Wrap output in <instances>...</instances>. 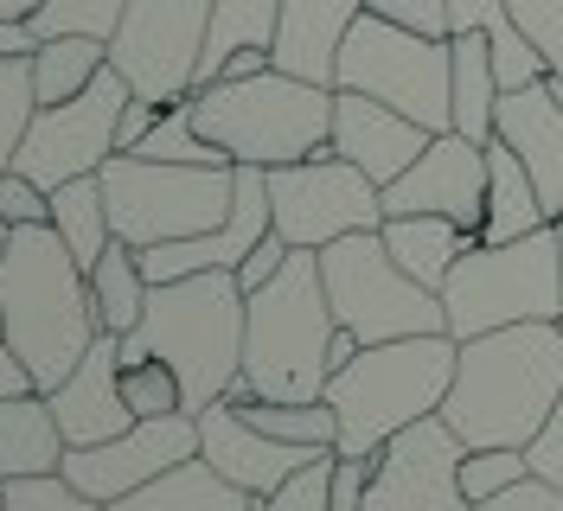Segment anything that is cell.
Returning a JSON list of instances; mask_svg holds the SVG:
<instances>
[{
	"mask_svg": "<svg viewBox=\"0 0 563 511\" xmlns=\"http://www.w3.org/2000/svg\"><path fill=\"white\" fill-rule=\"evenodd\" d=\"M563 397V320L461 340L442 422L461 447H531Z\"/></svg>",
	"mask_w": 563,
	"mask_h": 511,
	"instance_id": "6da1fadb",
	"label": "cell"
},
{
	"mask_svg": "<svg viewBox=\"0 0 563 511\" xmlns=\"http://www.w3.org/2000/svg\"><path fill=\"white\" fill-rule=\"evenodd\" d=\"M97 333L103 320L90 301V269L52 224H20L0 256V340L20 352L38 390H58Z\"/></svg>",
	"mask_w": 563,
	"mask_h": 511,
	"instance_id": "7a4b0ae2",
	"label": "cell"
},
{
	"mask_svg": "<svg viewBox=\"0 0 563 511\" xmlns=\"http://www.w3.org/2000/svg\"><path fill=\"white\" fill-rule=\"evenodd\" d=\"M244 320L250 295L238 288L231 269L154 281L147 307H141V326L122 340V358H167L186 377V397L199 415L244 377Z\"/></svg>",
	"mask_w": 563,
	"mask_h": 511,
	"instance_id": "3957f363",
	"label": "cell"
},
{
	"mask_svg": "<svg viewBox=\"0 0 563 511\" xmlns=\"http://www.w3.org/2000/svg\"><path fill=\"white\" fill-rule=\"evenodd\" d=\"M455 358H461L455 333L358 345V358H346L320 390L340 415V442L333 447L340 454H378L404 429H417L422 415H442L449 384H455Z\"/></svg>",
	"mask_w": 563,
	"mask_h": 511,
	"instance_id": "277c9868",
	"label": "cell"
},
{
	"mask_svg": "<svg viewBox=\"0 0 563 511\" xmlns=\"http://www.w3.org/2000/svg\"><path fill=\"white\" fill-rule=\"evenodd\" d=\"M333 84L269 65L256 77H218L192 90V122L231 167H288L333 147Z\"/></svg>",
	"mask_w": 563,
	"mask_h": 511,
	"instance_id": "5b68a950",
	"label": "cell"
},
{
	"mask_svg": "<svg viewBox=\"0 0 563 511\" xmlns=\"http://www.w3.org/2000/svg\"><path fill=\"white\" fill-rule=\"evenodd\" d=\"M333 301L320 281V256L295 249L282 263L276 281H263L250 295V320H244V377L256 397L276 403H314L333 377Z\"/></svg>",
	"mask_w": 563,
	"mask_h": 511,
	"instance_id": "8992f818",
	"label": "cell"
},
{
	"mask_svg": "<svg viewBox=\"0 0 563 511\" xmlns=\"http://www.w3.org/2000/svg\"><path fill=\"white\" fill-rule=\"evenodd\" d=\"M442 313L455 340H481L526 320H563V256L558 231H531L512 243H474L442 281Z\"/></svg>",
	"mask_w": 563,
	"mask_h": 511,
	"instance_id": "52a82bcc",
	"label": "cell"
},
{
	"mask_svg": "<svg viewBox=\"0 0 563 511\" xmlns=\"http://www.w3.org/2000/svg\"><path fill=\"white\" fill-rule=\"evenodd\" d=\"M97 179L109 199V231L135 249L206 237L231 218L238 199V167H174V160L109 154Z\"/></svg>",
	"mask_w": 563,
	"mask_h": 511,
	"instance_id": "ba28073f",
	"label": "cell"
},
{
	"mask_svg": "<svg viewBox=\"0 0 563 511\" xmlns=\"http://www.w3.org/2000/svg\"><path fill=\"white\" fill-rule=\"evenodd\" d=\"M333 90H358L390 109H404L429 135L455 129V38H429L410 26H390L378 13L352 20L346 45H340V70Z\"/></svg>",
	"mask_w": 563,
	"mask_h": 511,
	"instance_id": "9c48e42d",
	"label": "cell"
},
{
	"mask_svg": "<svg viewBox=\"0 0 563 511\" xmlns=\"http://www.w3.org/2000/svg\"><path fill=\"white\" fill-rule=\"evenodd\" d=\"M314 256H320V281H327L333 320H340L346 333H358L365 345L417 340V333H449L442 295L422 288L417 275L397 269V256L385 249V231H352V237L327 243Z\"/></svg>",
	"mask_w": 563,
	"mask_h": 511,
	"instance_id": "30bf717a",
	"label": "cell"
},
{
	"mask_svg": "<svg viewBox=\"0 0 563 511\" xmlns=\"http://www.w3.org/2000/svg\"><path fill=\"white\" fill-rule=\"evenodd\" d=\"M269 173V211H276V237L288 249H327V243L352 237V231H378L385 224V186L340 160L333 147L288 160Z\"/></svg>",
	"mask_w": 563,
	"mask_h": 511,
	"instance_id": "8fae6325",
	"label": "cell"
},
{
	"mask_svg": "<svg viewBox=\"0 0 563 511\" xmlns=\"http://www.w3.org/2000/svg\"><path fill=\"white\" fill-rule=\"evenodd\" d=\"M211 33V0H129L109 38V65L147 102H179L199 90V58Z\"/></svg>",
	"mask_w": 563,
	"mask_h": 511,
	"instance_id": "7c38bea8",
	"label": "cell"
},
{
	"mask_svg": "<svg viewBox=\"0 0 563 511\" xmlns=\"http://www.w3.org/2000/svg\"><path fill=\"white\" fill-rule=\"evenodd\" d=\"M129 77L115 65H103V77L70 102H38L33 129L13 154V173L38 179L45 192H58L65 179H84V173H103V160L115 154V122L129 109Z\"/></svg>",
	"mask_w": 563,
	"mask_h": 511,
	"instance_id": "4fadbf2b",
	"label": "cell"
},
{
	"mask_svg": "<svg viewBox=\"0 0 563 511\" xmlns=\"http://www.w3.org/2000/svg\"><path fill=\"white\" fill-rule=\"evenodd\" d=\"M461 454L455 429L442 415H422L397 442L378 447V467L365 486V511H467L461 492Z\"/></svg>",
	"mask_w": 563,
	"mask_h": 511,
	"instance_id": "5bb4252c",
	"label": "cell"
},
{
	"mask_svg": "<svg viewBox=\"0 0 563 511\" xmlns=\"http://www.w3.org/2000/svg\"><path fill=\"white\" fill-rule=\"evenodd\" d=\"M179 460H199V415H154V422H135L97 447H65V474L97 506L141 492L147 479L174 474Z\"/></svg>",
	"mask_w": 563,
	"mask_h": 511,
	"instance_id": "9a60e30c",
	"label": "cell"
},
{
	"mask_svg": "<svg viewBox=\"0 0 563 511\" xmlns=\"http://www.w3.org/2000/svg\"><path fill=\"white\" fill-rule=\"evenodd\" d=\"M404 211L455 218L461 231L481 243V224H487V141H467L455 129H442L417 154V167L397 173L385 186V218H404Z\"/></svg>",
	"mask_w": 563,
	"mask_h": 511,
	"instance_id": "2e32d148",
	"label": "cell"
},
{
	"mask_svg": "<svg viewBox=\"0 0 563 511\" xmlns=\"http://www.w3.org/2000/svg\"><path fill=\"white\" fill-rule=\"evenodd\" d=\"M314 454L327 447H295V442H276V435H263V429H250L244 409L238 403H218L199 409V460H211L218 474L231 479V486H244L250 499H269L282 479H295Z\"/></svg>",
	"mask_w": 563,
	"mask_h": 511,
	"instance_id": "e0dca14e",
	"label": "cell"
},
{
	"mask_svg": "<svg viewBox=\"0 0 563 511\" xmlns=\"http://www.w3.org/2000/svg\"><path fill=\"white\" fill-rule=\"evenodd\" d=\"M429 141L435 135L422 122H410L404 109H390V102L358 97V90H340L333 97V154L352 160V167L365 173V179H378V186H390L397 173L417 167V154Z\"/></svg>",
	"mask_w": 563,
	"mask_h": 511,
	"instance_id": "ac0fdd59",
	"label": "cell"
},
{
	"mask_svg": "<svg viewBox=\"0 0 563 511\" xmlns=\"http://www.w3.org/2000/svg\"><path fill=\"white\" fill-rule=\"evenodd\" d=\"M45 397H52V415L65 429V447H97L109 435H122V429H135V409L122 403V340L97 333L84 365Z\"/></svg>",
	"mask_w": 563,
	"mask_h": 511,
	"instance_id": "d6986e66",
	"label": "cell"
},
{
	"mask_svg": "<svg viewBox=\"0 0 563 511\" xmlns=\"http://www.w3.org/2000/svg\"><path fill=\"white\" fill-rule=\"evenodd\" d=\"M493 141H506L526 160V173L544 192V211L563 218V102L551 97V84L506 90L499 115H493Z\"/></svg>",
	"mask_w": 563,
	"mask_h": 511,
	"instance_id": "ffe728a7",
	"label": "cell"
},
{
	"mask_svg": "<svg viewBox=\"0 0 563 511\" xmlns=\"http://www.w3.org/2000/svg\"><path fill=\"white\" fill-rule=\"evenodd\" d=\"M358 13H365V0H282L276 45H269L276 70L308 77V84H333V70H340V45H346V33H352Z\"/></svg>",
	"mask_w": 563,
	"mask_h": 511,
	"instance_id": "44dd1931",
	"label": "cell"
},
{
	"mask_svg": "<svg viewBox=\"0 0 563 511\" xmlns=\"http://www.w3.org/2000/svg\"><path fill=\"white\" fill-rule=\"evenodd\" d=\"M58 467H65V429L52 415V397L45 390L0 397V479L58 474Z\"/></svg>",
	"mask_w": 563,
	"mask_h": 511,
	"instance_id": "7402d4cb",
	"label": "cell"
},
{
	"mask_svg": "<svg viewBox=\"0 0 563 511\" xmlns=\"http://www.w3.org/2000/svg\"><path fill=\"white\" fill-rule=\"evenodd\" d=\"M385 249L397 256V269L417 275L422 288L442 295V281L455 275V263L474 249V237L461 231L455 218H435V211H404V218H385Z\"/></svg>",
	"mask_w": 563,
	"mask_h": 511,
	"instance_id": "603a6c76",
	"label": "cell"
},
{
	"mask_svg": "<svg viewBox=\"0 0 563 511\" xmlns=\"http://www.w3.org/2000/svg\"><path fill=\"white\" fill-rule=\"evenodd\" d=\"M551 211H544V192L526 173V160L506 147V141H487V224H481V243H512L544 231Z\"/></svg>",
	"mask_w": 563,
	"mask_h": 511,
	"instance_id": "cb8c5ba5",
	"label": "cell"
},
{
	"mask_svg": "<svg viewBox=\"0 0 563 511\" xmlns=\"http://www.w3.org/2000/svg\"><path fill=\"white\" fill-rule=\"evenodd\" d=\"M103 511H256V499L244 486H231L211 460H179L174 474L147 479L141 492H129Z\"/></svg>",
	"mask_w": 563,
	"mask_h": 511,
	"instance_id": "d4e9b609",
	"label": "cell"
},
{
	"mask_svg": "<svg viewBox=\"0 0 563 511\" xmlns=\"http://www.w3.org/2000/svg\"><path fill=\"white\" fill-rule=\"evenodd\" d=\"M147 275H141V249L135 243H109L103 256L90 263V301H97V320H103V333L115 340H129L141 326V307H147Z\"/></svg>",
	"mask_w": 563,
	"mask_h": 511,
	"instance_id": "484cf974",
	"label": "cell"
},
{
	"mask_svg": "<svg viewBox=\"0 0 563 511\" xmlns=\"http://www.w3.org/2000/svg\"><path fill=\"white\" fill-rule=\"evenodd\" d=\"M499 70H493L487 33H455V135L493 141V115H499Z\"/></svg>",
	"mask_w": 563,
	"mask_h": 511,
	"instance_id": "4316f807",
	"label": "cell"
},
{
	"mask_svg": "<svg viewBox=\"0 0 563 511\" xmlns=\"http://www.w3.org/2000/svg\"><path fill=\"white\" fill-rule=\"evenodd\" d=\"M109 65V38H84V33H65V38H38L33 52V90L38 102H70L84 97Z\"/></svg>",
	"mask_w": 563,
	"mask_h": 511,
	"instance_id": "83f0119b",
	"label": "cell"
},
{
	"mask_svg": "<svg viewBox=\"0 0 563 511\" xmlns=\"http://www.w3.org/2000/svg\"><path fill=\"white\" fill-rule=\"evenodd\" d=\"M276 20L282 0H211V33H206V58H199V90L218 84V70L231 52L244 45H276Z\"/></svg>",
	"mask_w": 563,
	"mask_h": 511,
	"instance_id": "f1b7e54d",
	"label": "cell"
},
{
	"mask_svg": "<svg viewBox=\"0 0 563 511\" xmlns=\"http://www.w3.org/2000/svg\"><path fill=\"white\" fill-rule=\"evenodd\" d=\"M52 231L70 243V256H77L84 269L115 243V231H109V199H103V179H97V173L65 179V186L52 192Z\"/></svg>",
	"mask_w": 563,
	"mask_h": 511,
	"instance_id": "f546056e",
	"label": "cell"
},
{
	"mask_svg": "<svg viewBox=\"0 0 563 511\" xmlns=\"http://www.w3.org/2000/svg\"><path fill=\"white\" fill-rule=\"evenodd\" d=\"M244 422L250 429H263V435H276V442H295V447H333L340 442V415H333V403L327 397H314V403H276V397H250Z\"/></svg>",
	"mask_w": 563,
	"mask_h": 511,
	"instance_id": "4dcf8cb0",
	"label": "cell"
},
{
	"mask_svg": "<svg viewBox=\"0 0 563 511\" xmlns=\"http://www.w3.org/2000/svg\"><path fill=\"white\" fill-rule=\"evenodd\" d=\"M122 403L135 409V422H154V415H192L186 377H179L167 358H122Z\"/></svg>",
	"mask_w": 563,
	"mask_h": 511,
	"instance_id": "1f68e13d",
	"label": "cell"
},
{
	"mask_svg": "<svg viewBox=\"0 0 563 511\" xmlns=\"http://www.w3.org/2000/svg\"><path fill=\"white\" fill-rule=\"evenodd\" d=\"M38 115L33 90V58H0V173H13V154Z\"/></svg>",
	"mask_w": 563,
	"mask_h": 511,
	"instance_id": "d6a6232c",
	"label": "cell"
},
{
	"mask_svg": "<svg viewBox=\"0 0 563 511\" xmlns=\"http://www.w3.org/2000/svg\"><path fill=\"white\" fill-rule=\"evenodd\" d=\"M519 479H531L526 447H467L461 454V492H467V506H487L499 492H512Z\"/></svg>",
	"mask_w": 563,
	"mask_h": 511,
	"instance_id": "836d02e7",
	"label": "cell"
},
{
	"mask_svg": "<svg viewBox=\"0 0 563 511\" xmlns=\"http://www.w3.org/2000/svg\"><path fill=\"white\" fill-rule=\"evenodd\" d=\"M122 7H129V0H38L33 33L38 38H65V33L115 38V26H122Z\"/></svg>",
	"mask_w": 563,
	"mask_h": 511,
	"instance_id": "e575fe53",
	"label": "cell"
},
{
	"mask_svg": "<svg viewBox=\"0 0 563 511\" xmlns=\"http://www.w3.org/2000/svg\"><path fill=\"white\" fill-rule=\"evenodd\" d=\"M0 499L7 511H103L77 479L58 467V474H26V479H0Z\"/></svg>",
	"mask_w": 563,
	"mask_h": 511,
	"instance_id": "d590c367",
	"label": "cell"
},
{
	"mask_svg": "<svg viewBox=\"0 0 563 511\" xmlns=\"http://www.w3.org/2000/svg\"><path fill=\"white\" fill-rule=\"evenodd\" d=\"M333 460H340V447L314 454L295 479H282L269 499H256V511H333Z\"/></svg>",
	"mask_w": 563,
	"mask_h": 511,
	"instance_id": "8d00e7d4",
	"label": "cell"
},
{
	"mask_svg": "<svg viewBox=\"0 0 563 511\" xmlns=\"http://www.w3.org/2000/svg\"><path fill=\"white\" fill-rule=\"evenodd\" d=\"M487 45H493V70H499V84H506V90H526V84H544V77H551L544 52H538L512 20H506L499 33H487Z\"/></svg>",
	"mask_w": 563,
	"mask_h": 511,
	"instance_id": "74e56055",
	"label": "cell"
},
{
	"mask_svg": "<svg viewBox=\"0 0 563 511\" xmlns=\"http://www.w3.org/2000/svg\"><path fill=\"white\" fill-rule=\"evenodd\" d=\"M512 26L544 52V65L563 70V0H506Z\"/></svg>",
	"mask_w": 563,
	"mask_h": 511,
	"instance_id": "f35d334b",
	"label": "cell"
},
{
	"mask_svg": "<svg viewBox=\"0 0 563 511\" xmlns=\"http://www.w3.org/2000/svg\"><path fill=\"white\" fill-rule=\"evenodd\" d=\"M0 211H7V224L20 231V224H52V192L26 179V173H0Z\"/></svg>",
	"mask_w": 563,
	"mask_h": 511,
	"instance_id": "ab89813d",
	"label": "cell"
},
{
	"mask_svg": "<svg viewBox=\"0 0 563 511\" xmlns=\"http://www.w3.org/2000/svg\"><path fill=\"white\" fill-rule=\"evenodd\" d=\"M365 13H378L390 26H410V33L449 38V0H365Z\"/></svg>",
	"mask_w": 563,
	"mask_h": 511,
	"instance_id": "60d3db41",
	"label": "cell"
},
{
	"mask_svg": "<svg viewBox=\"0 0 563 511\" xmlns=\"http://www.w3.org/2000/svg\"><path fill=\"white\" fill-rule=\"evenodd\" d=\"M372 467H378V454H340L333 460V511H365Z\"/></svg>",
	"mask_w": 563,
	"mask_h": 511,
	"instance_id": "b9f144b4",
	"label": "cell"
},
{
	"mask_svg": "<svg viewBox=\"0 0 563 511\" xmlns=\"http://www.w3.org/2000/svg\"><path fill=\"white\" fill-rule=\"evenodd\" d=\"M526 454H531V474H538V479H551V486L563 492V397H558L551 422L538 429V442H531Z\"/></svg>",
	"mask_w": 563,
	"mask_h": 511,
	"instance_id": "7bdbcfd3",
	"label": "cell"
},
{
	"mask_svg": "<svg viewBox=\"0 0 563 511\" xmlns=\"http://www.w3.org/2000/svg\"><path fill=\"white\" fill-rule=\"evenodd\" d=\"M467 511H563V492L551 486V479H519L512 492H499V499H487V506H467Z\"/></svg>",
	"mask_w": 563,
	"mask_h": 511,
	"instance_id": "ee69618b",
	"label": "cell"
},
{
	"mask_svg": "<svg viewBox=\"0 0 563 511\" xmlns=\"http://www.w3.org/2000/svg\"><path fill=\"white\" fill-rule=\"evenodd\" d=\"M288 256H295V249H288V243H282L276 231H269V237L256 243L244 263H238V288H244V295H256L263 281H276V275H282V263H288Z\"/></svg>",
	"mask_w": 563,
	"mask_h": 511,
	"instance_id": "f6af8a7d",
	"label": "cell"
},
{
	"mask_svg": "<svg viewBox=\"0 0 563 511\" xmlns=\"http://www.w3.org/2000/svg\"><path fill=\"white\" fill-rule=\"evenodd\" d=\"M512 13L506 0H449V38L455 33H499Z\"/></svg>",
	"mask_w": 563,
	"mask_h": 511,
	"instance_id": "bcb514c9",
	"label": "cell"
},
{
	"mask_svg": "<svg viewBox=\"0 0 563 511\" xmlns=\"http://www.w3.org/2000/svg\"><path fill=\"white\" fill-rule=\"evenodd\" d=\"M161 109H167V102L129 97V109H122V122H115V154H135L141 141L154 135V122H161Z\"/></svg>",
	"mask_w": 563,
	"mask_h": 511,
	"instance_id": "7dc6e473",
	"label": "cell"
},
{
	"mask_svg": "<svg viewBox=\"0 0 563 511\" xmlns=\"http://www.w3.org/2000/svg\"><path fill=\"white\" fill-rule=\"evenodd\" d=\"M26 390H38L33 371L20 365V352H13V345L0 340V397H26Z\"/></svg>",
	"mask_w": 563,
	"mask_h": 511,
	"instance_id": "c3c4849f",
	"label": "cell"
},
{
	"mask_svg": "<svg viewBox=\"0 0 563 511\" xmlns=\"http://www.w3.org/2000/svg\"><path fill=\"white\" fill-rule=\"evenodd\" d=\"M33 52H38L33 20H0V58H33Z\"/></svg>",
	"mask_w": 563,
	"mask_h": 511,
	"instance_id": "681fc988",
	"label": "cell"
},
{
	"mask_svg": "<svg viewBox=\"0 0 563 511\" xmlns=\"http://www.w3.org/2000/svg\"><path fill=\"white\" fill-rule=\"evenodd\" d=\"M276 58H269V45H244V52H231L224 58V70L218 77H256V70H269Z\"/></svg>",
	"mask_w": 563,
	"mask_h": 511,
	"instance_id": "f907efd6",
	"label": "cell"
},
{
	"mask_svg": "<svg viewBox=\"0 0 563 511\" xmlns=\"http://www.w3.org/2000/svg\"><path fill=\"white\" fill-rule=\"evenodd\" d=\"M38 0H0V20H33Z\"/></svg>",
	"mask_w": 563,
	"mask_h": 511,
	"instance_id": "816d5d0a",
	"label": "cell"
},
{
	"mask_svg": "<svg viewBox=\"0 0 563 511\" xmlns=\"http://www.w3.org/2000/svg\"><path fill=\"white\" fill-rule=\"evenodd\" d=\"M7 243H13V224H7V211H0V256H7Z\"/></svg>",
	"mask_w": 563,
	"mask_h": 511,
	"instance_id": "f5cc1de1",
	"label": "cell"
},
{
	"mask_svg": "<svg viewBox=\"0 0 563 511\" xmlns=\"http://www.w3.org/2000/svg\"><path fill=\"white\" fill-rule=\"evenodd\" d=\"M544 84H551V97L563 102V70H551V77H544Z\"/></svg>",
	"mask_w": 563,
	"mask_h": 511,
	"instance_id": "db71d44e",
	"label": "cell"
},
{
	"mask_svg": "<svg viewBox=\"0 0 563 511\" xmlns=\"http://www.w3.org/2000/svg\"><path fill=\"white\" fill-rule=\"evenodd\" d=\"M551 231H558V256H563V218H551Z\"/></svg>",
	"mask_w": 563,
	"mask_h": 511,
	"instance_id": "11a10c76",
	"label": "cell"
},
{
	"mask_svg": "<svg viewBox=\"0 0 563 511\" xmlns=\"http://www.w3.org/2000/svg\"><path fill=\"white\" fill-rule=\"evenodd\" d=\"M0 511H7V499H0Z\"/></svg>",
	"mask_w": 563,
	"mask_h": 511,
	"instance_id": "9f6ffc18",
	"label": "cell"
}]
</instances>
